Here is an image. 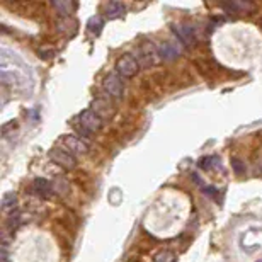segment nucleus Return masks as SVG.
<instances>
[{
	"mask_svg": "<svg viewBox=\"0 0 262 262\" xmlns=\"http://www.w3.org/2000/svg\"><path fill=\"white\" fill-rule=\"evenodd\" d=\"M140 70V63H138L136 56L133 55H123L121 58H118L116 61V72L121 78H131L138 74Z\"/></svg>",
	"mask_w": 262,
	"mask_h": 262,
	"instance_id": "obj_4",
	"label": "nucleus"
},
{
	"mask_svg": "<svg viewBox=\"0 0 262 262\" xmlns=\"http://www.w3.org/2000/svg\"><path fill=\"white\" fill-rule=\"evenodd\" d=\"M232 167H233V170H235L237 175H243V174H245V164H243L240 158H237V157L232 158Z\"/></svg>",
	"mask_w": 262,
	"mask_h": 262,
	"instance_id": "obj_19",
	"label": "nucleus"
},
{
	"mask_svg": "<svg viewBox=\"0 0 262 262\" xmlns=\"http://www.w3.org/2000/svg\"><path fill=\"white\" fill-rule=\"evenodd\" d=\"M51 5L55 7V10H56L61 17H72L74 10L77 9V3L68 2V0H61V2H60V0H55Z\"/></svg>",
	"mask_w": 262,
	"mask_h": 262,
	"instance_id": "obj_13",
	"label": "nucleus"
},
{
	"mask_svg": "<svg viewBox=\"0 0 262 262\" xmlns=\"http://www.w3.org/2000/svg\"><path fill=\"white\" fill-rule=\"evenodd\" d=\"M60 143L63 145L65 150L70 151L72 155H84V153H87V150H89L87 141L75 136V134H65V136H61Z\"/></svg>",
	"mask_w": 262,
	"mask_h": 262,
	"instance_id": "obj_7",
	"label": "nucleus"
},
{
	"mask_svg": "<svg viewBox=\"0 0 262 262\" xmlns=\"http://www.w3.org/2000/svg\"><path fill=\"white\" fill-rule=\"evenodd\" d=\"M153 262H175V254L170 252V250H160L153 257Z\"/></svg>",
	"mask_w": 262,
	"mask_h": 262,
	"instance_id": "obj_18",
	"label": "nucleus"
},
{
	"mask_svg": "<svg viewBox=\"0 0 262 262\" xmlns=\"http://www.w3.org/2000/svg\"><path fill=\"white\" fill-rule=\"evenodd\" d=\"M102 87H104L106 94L112 99H121L125 94V84H123V78L118 74H109L102 82Z\"/></svg>",
	"mask_w": 262,
	"mask_h": 262,
	"instance_id": "obj_5",
	"label": "nucleus"
},
{
	"mask_svg": "<svg viewBox=\"0 0 262 262\" xmlns=\"http://www.w3.org/2000/svg\"><path fill=\"white\" fill-rule=\"evenodd\" d=\"M33 191L36 192L39 198L43 199H50L51 196L55 194V187L48 179H43V177H37L33 181Z\"/></svg>",
	"mask_w": 262,
	"mask_h": 262,
	"instance_id": "obj_9",
	"label": "nucleus"
},
{
	"mask_svg": "<svg viewBox=\"0 0 262 262\" xmlns=\"http://www.w3.org/2000/svg\"><path fill=\"white\" fill-rule=\"evenodd\" d=\"M126 12V5L121 2H109L104 5V14L108 19H118V17H123Z\"/></svg>",
	"mask_w": 262,
	"mask_h": 262,
	"instance_id": "obj_12",
	"label": "nucleus"
},
{
	"mask_svg": "<svg viewBox=\"0 0 262 262\" xmlns=\"http://www.w3.org/2000/svg\"><path fill=\"white\" fill-rule=\"evenodd\" d=\"M222 7L226 10L228 14H247L254 10V3L249 2H228V3H222Z\"/></svg>",
	"mask_w": 262,
	"mask_h": 262,
	"instance_id": "obj_11",
	"label": "nucleus"
},
{
	"mask_svg": "<svg viewBox=\"0 0 262 262\" xmlns=\"http://www.w3.org/2000/svg\"><path fill=\"white\" fill-rule=\"evenodd\" d=\"M220 164V158L216 157V155H209V157H205L199 160V168H203V170H213V168H216Z\"/></svg>",
	"mask_w": 262,
	"mask_h": 262,
	"instance_id": "obj_16",
	"label": "nucleus"
},
{
	"mask_svg": "<svg viewBox=\"0 0 262 262\" xmlns=\"http://www.w3.org/2000/svg\"><path fill=\"white\" fill-rule=\"evenodd\" d=\"M172 33L175 34L179 41H181L184 46L187 48H194L196 43H198V36H196V29L187 22H179L172 26Z\"/></svg>",
	"mask_w": 262,
	"mask_h": 262,
	"instance_id": "obj_3",
	"label": "nucleus"
},
{
	"mask_svg": "<svg viewBox=\"0 0 262 262\" xmlns=\"http://www.w3.org/2000/svg\"><path fill=\"white\" fill-rule=\"evenodd\" d=\"M158 53H160L162 60L174 61V60H177V58L181 56L182 50H181V46H179L177 43H174V41H162V43L158 44Z\"/></svg>",
	"mask_w": 262,
	"mask_h": 262,
	"instance_id": "obj_8",
	"label": "nucleus"
},
{
	"mask_svg": "<svg viewBox=\"0 0 262 262\" xmlns=\"http://www.w3.org/2000/svg\"><path fill=\"white\" fill-rule=\"evenodd\" d=\"M102 27H104V19H102L101 16H92L91 19L87 20V29H89V33H92V34H101V31H102Z\"/></svg>",
	"mask_w": 262,
	"mask_h": 262,
	"instance_id": "obj_15",
	"label": "nucleus"
},
{
	"mask_svg": "<svg viewBox=\"0 0 262 262\" xmlns=\"http://www.w3.org/2000/svg\"><path fill=\"white\" fill-rule=\"evenodd\" d=\"M102 125H104V121L94 109H87V111L80 112L74 123L75 130L78 131L80 136H91V134L97 133L102 128Z\"/></svg>",
	"mask_w": 262,
	"mask_h": 262,
	"instance_id": "obj_1",
	"label": "nucleus"
},
{
	"mask_svg": "<svg viewBox=\"0 0 262 262\" xmlns=\"http://www.w3.org/2000/svg\"><path fill=\"white\" fill-rule=\"evenodd\" d=\"M16 208H17V196L14 194V192H7V194H3V198H2V209L3 211L12 215V213L16 211Z\"/></svg>",
	"mask_w": 262,
	"mask_h": 262,
	"instance_id": "obj_14",
	"label": "nucleus"
},
{
	"mask_svg": "<svg viewBox=\"0 0 262 262\" xmlns=\"http://www.w3.org/2000/svg\"><path fill=\"white\" fill-rule=\"evenodd\" d=\"M136 60L138 63H140V67L150 68L153 67V65H157L162 58H160V53H158V48L155 46L153 43H150V41H145V43H141L140 46H138Z\"/></svg>",
	"mask_w": 262,
	"mask_h": 262,
	"instance_id": "obj_2",
	"label": "nucleus"
},
{
	"mask_svg": "<svg viewBox=\"0 0 262 262\" xmlns=\"http://www.w3.org/2000/svg\"><path fill=\"white\" fill-rule=\"evenodd\" d=\"M77 26L78 24L74 17H61V19L58 20V31L68 37H72L75 33H77Z\"/></svg>",
	"mask_w": 262,
	"mask_h": 262,
	"instance_id": "obj_10",
	"label": "nucleus"
},
{
	"mask_svg": "<svg viewBox=\"0 0 262 262\" xmlns=\"http://www.w3.org/2000/svg\"><path fill=\"white\" fill-rule=\"evenodd\" d=\"M50 158L55 162V164H58L60 167L67 168V170H74L75 167H77V158H75V155H72L70 151H67L65 148H53V150H50Z\"/></svg>",
	"mask_w": 262,
	"mask_h": 262,
	"instance_id": "obj_6",
	"label": "nucleus"
},
{
	"mask_svg": "<svg viewBox=\"0 0 262 262\" xmlns=\"http://www.w3.org/2000/svg\"><path fill=\"white\" fill-rule=\"evenodd\" d=\"M20 223H24V215L19 211H14L12 215L7 218V226H9V230H12V232L20 225Z\"/></svg>",
	"mask_w": 262,
	"mask_h": 262,
	"instance_id": "obj_17",
	"label": "nucleus"
}]
</instances>
